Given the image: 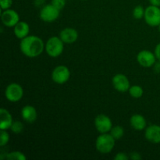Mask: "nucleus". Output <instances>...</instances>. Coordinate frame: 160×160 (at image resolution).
<instances>
[{
  "label": "nucleus",
  "mask_w": 160,
  "mask_h": 160,
  "mask_svg": "<svg viewBox=\"0 0 160 160\" xmlns=\"http://www.w3.org/2000/svg\"><path fill=\"white\" fill-rule=\"evenodd\" d=\"M23 96V89L18 83H10L5 90V97L10 102H17Z\"/></svg>",
  "instance_id": "4"
},
{
  "label": "nucleus",
  "mask_w": 160,
  "mask_h": 160,
  "mask_svg": "<svg viewBox=\"0 0 160 160\" xmlns=\"http://www.w3.org/2000/svg\"><path fill=\"white\" fill-rule=\"evenodd\" d=\"M45 45L41 38L35 35H28L23 38L20 43L21 52L29 58H35L40 56L45 49Z\"/></svg>",
  "instance_id": "1"
},
{
  "label": "nucleus",
  "mask_w": 160,
  "mask_h": 160,
  "mask_svg": "<svg viewBox=\"0 0 160 160\" xmlns=\"http://www.w3.org/2000/svg\"><path fill=\"white\" fill-rule=\"evenodd\" d=\"M5 159L8 160H26L27 156L21 152L13 151L6 153V155L5 156Z\"/></svg>",
  "instance_id": "19"
},
{
  "label": "nucleus",
  "mask_w": 160,
  "mask_h": 160,
  "mask_svg": "<svg viewBox=\"0 0 160 160\" xmlns=\"http://www.w3.org/2000/svg\"><path fill=\"white\" fill-rule=\"evenodd\" d=\"M10 130L14 134H20L23 131V123L20 121H18V120L13 121V123H12V126L10 128Z\"/></svg>",
  "instance_id": "22"
},
{
  "label": "nucleus",
  "mask_w": 160,
  "mask_h": 160,
  "mask_svg": "<svg viewBox=\"0 0 160 160\" xmlns=\"http://www.w3.org/2000/svg\"><path fill=\"white\" fill-rule=\"evenodd\" d=\"M115 138L109 133L100 134L95 141V148L102 154L111 152L115 146Z\"/></svg>",
  "instance_id": "2"
},
{
  "label": "nucleus",
  "mask_w": 160,
  "mask_h": 160,
  "mask_svg": "<svg viewBox=\"0 0 160 160\" xmlns=\"http://www.w3.org/2000/svg\"><path fill=\"white\" fill-rule=\"evenodd\" d=\"M159 31H160V24H159Z\"/></svg>",
  "instance_id": "32"
},
{
  "label": "nucleus",
  "mask_w": 160,
  "mask_h": 160,
  "mask_svg": "<svg viewBox=\"0 0 160 160\" xmlns=\"http://www.w3.org/2000/svg\"><path fill=\"white\" fill-rule=\"evenodd\" d=\"M95 127L100 134L109 133L112 128V122L106 114H98L95 119Z\"/></svg>",
  "instance_id": "8"
},
{
  "label": "nucleus",
  "mask_w": 160,
  "mask_h": 160,
  "mask_svg": "<svg viewBox=\"0 0 160 160\" xmlns=\"http://www.w3.org/2000/svg\"><path fill=\"white\" fill-rule=\"evenodd\" d=\"M115 160H128L130 159L129 156L125 152H118L114 156Z\"/></svg>",
  "instance_id": "26"
},
{
  "label": "nucleus",
  "mask_w": 160,
  "mask_h": 160,
  "mask_svg": "<svg viewBox=\"0 0 160 160\" xmlns=\"http://www.w3.org/2000/svg\"><path fill=\"white\" fill-rule=\"evenodd\" d=\"M155 71L156 72V73H160V61H159L158 62H156L155 63Z\"/></svg>",
  "instance_id": "30"
},
{
  "label": "nucleus",
  "mask_w": 160,
  "mask_h": 160,
  "mask_svg": "<svg viewBox=\"0 0 160 160\" xmlns=\"http://www.w3.org/2000/svg\"><path fill=\"white\" fill-rule=\"evenodd\" d=\"M109 134L115 138V140H119L124 135V129L122 126L117 125V126L112 127L111 131H109Z\"/></svg>",
  "instance_id": "20"
},
{
  "label": "nucleus",
  "mask_w": 160,
  "mask_h": 160,
  "mask_svg": "<svg viewBox=\"0 0 160 160\" xmlns=\"http://www.w3.org/2000/svg\"><path fill=\"white\" fill-rule=\"evenodd\" d=\"M21 117L25 122L33 123L37 120L38 112L35 108L31 105L23 106L21 109Z\"/></svg>",
  "instance_id": "14"
},
{
  "label": "nucleus",
  "mask_w": 160,
  "mask_h": 160,
  "mask_svg": "<svg viewBox=\"0 0 160 160\" xmlns=\"http://www.w3.org/2000/svg\"><path fill=\"white\" fill-rule=\"evenodd\" d=\"M45 49L48 56L50 57L56 58L61 56L63 52L64 42L59 37L53 36L48 39L45 43Z\"/></svg>",
  "instance_id": "3"
},
{
  "label": "nucleus",
  "mask_w": 160,
  "mask_h": 160,
  "mask_svg": "<svg viewBox=\"0 0 160 160\" xmlns=\"http://www.w3.org/2000/svg\"><path fill=\"white\" fill-rule=\"evenodd\" d=\"M131 128L138 131H142L147 128V122L145 117L142 114H134L130 119Z\"/></svg>",
  "instance_id": "15"
},
{
  "label": "nucleus",
  "mask_w": 160,
  "mask_h": 160,
  "mask_svg": "<svg viewBox=\"0 0 160 160\" xmlns=\"http://www.w3.org/2000/svg\"><path fill=\"white\" fill-rule=\"evenodd\" d=\"M112 83L113 88L119 92H128L130 87H131V84H130L129 79L128 77L125 76L123 73H117L115 76L112 78Z\"/></svg>",
  "instance_id": "11"
},
{
  "label": "nucleus",
  "mask_w": 160,
  "mask_h": 160,
  "mask_svg": "<svg viewBox=\"0 0 160 160\" xmlns=\"http://www.w3.org/2000/svg\"><path fill=\"white\" fill-rule=\"evenodd\" d=\"M145 23L150 27H159L160 24V8L150 5L145 11Z\"/></svg>",
  "instance_id": "6"
},
{
  "label": "nucleus",
  "mask_w": 160,
  "mask_h": 160,
  "mask_svg": "<svg viewBox=\"0 0 160 160\" xmlns=\"http://www.w3.org/2000/svg\"><path fill=\"white\" fill-rule=\"evenodd\" d=\"M9 142V134L6 130H1L0 133V146L4 147Z\"/></svg>",
  "instance_id": "23"
},
{
  "label": "nucleus",
  "mask_w": 160,
  "mask_h": 160,
  "mask_svg": "<svg viewBox=\"0 0 160 160\" xmlns=\"http://www.w3.org/2000/svg\"><path fill=\"white\" fill-rule=\"evenodd\" d=\"M145 9H144L143 6H137L134 7V10H133V17L136 20H141L145 16Z\"/></svg>",
  "instance_id": "21"
},
{
  "label": "nucleus",
  "mask_w": 160,
  "mask_h": 160,
  "mask_svg": "<svg viewBox=\"0 0 160 160\" xmlns=\"http://www.w3.org/2000/svg\"><path fill=\"white\" fill-rule=\"evenodd\" d=\"M13 32L16 37L18 39L22 40L23 38L29 35L30 26L27 22L19 21L15 26L13 27Z\"/></svg>",
  "instance_id": "17"
},
{
  "label": "nucleus",
  "mask_w": 160,
  "mask_h": 160,
  "mask_svg": "<svg viewBox=\"0 0 160 160\" xmlns=\"http://www.w3.org/2000/svg\"><path fill=\"white\" fill-rule=\"evenodd\" d=\"M52 4L56 6L59 10L63 9L66 6V0H52Z\"/></svg>",
  "instance_id": "25"
},
{
  "label": "nucleus",
  "mask_w": 160,
  "mask_h": 160,
  "mask_svg": "<svg viewBox=\"0 0 160 160\" xmlns=\"http://www.w3.org/2000/svg\"><path fill=\"white\" fill-rule=\"evenodd\" d=\"M82 1H86V0H82Z\"/></svg>",
  "instance_id": "33"
},
{
  "label": "nucleus",
  "mask_w": 160,
  "mask_h": 160,
  "mask_svg": "<svg viewBox=\"0 0 160 160\" xmlns=\"http://www.w3.org/2000/svg\"><path fill=\"white\" fill-rule=\"evenodd\" d=\"M145 137L147 141L152 144H160V126L152 124L147 127L145 131Z\"/></svg>",
  "instance_id": "12"
},
{
  "label": "nucleus",
  "mask_w": 160,
  "mask_h": 160,
  "mask_svg": "<svg viewBox=\"0 0 160 160\" xmlns=\"http://www.w3.org/2000/svg\"><path fill=\"white\" fill-rule=\"evenodd\" d=\"M156 56L154 52L149 50H142L137 56V61L142 67L149 68L153 67L156 62Z\"/></svg>",
  "instance_id": "9"
},
{
  "label": "nucleus",
  "mask_w": 160,
  "mask_h": 160,
  "mask_svg": "<svg viewBox=\"0 0 160 160\" xmlns=\"http://www.w3.org/2000/svg\"><path fill=\"white\" fill-rule=\"evenodd\" d=\"M150 2V4L152 6H160V0H148Z\"/></svg>",
  "instance_id": "29"
},
{
  "label": "nucleus",
  "mask_w": 160,
  "mask_h": 160,
  "mask_svg": "<svg viewBox=\"0 0 160 160\" xmlns=\"http://www.w3.org/2000/svg\"><path fill=\"white\" fill-rule=\"evenodd\" d=\"M44 2H45V0H35L34 1V4H35L36 6H42Z\"/></svg>",
  "instance_id": "31"
},
{
  "label": "nucleus",
  "mask_w": 160,
  "mask_h": 160,
  "mask_svg": "<svg viewBox=\"0 0 160 160\" xmlns=\"http://www.w3.org/2000/svg\"><path fill=\"white\" fill-rule=\"evenodd\" d=\"M59 38L64 44H73L78 38V32L73 28H66L59 32Z\"/></svg>",
  "instance_id": "13"
},
{
  "label": "nucleus",
  "mask_w": 160,
  "mask_h": 160,
  "mask_svg": "<svg viewBox=\"0 0 160 160\" xmlns=\"http://www.w3.org/2000/svg\"><path fill=\"white\" fill-rule=\"evenodd\" d=\"M13 1L12 0H0V7L2 10H6V9H10L12 6Z\"/></svg>",
  "instance_id": "24"
},
{
  "label": "nucleus",
  "mask_w": 160,
  "mask_h": 160,
  "mask_svg": "<svg viewBox=\"0 0 160 160\" xmlns=\"http://www.w3.org/2000/svg\"><path fill=\"white\" fill-rule=\"evenodd\" d=\"M128 92H129V95L134 98H140L144 95L143 88L139 85L131 86L129 90H128Z\"/></svg>",
  "instance_id": "18"
},
{
  "label": "nucleus",
  "mask_w": 160,
  "mask_h": 160,
  "mask_svg": "<svg viewBox=\"0 0 160 160\" xmlns=\"http://www.w3.org/2000/svg\"><path fill=\"white\" fill-rule=\"evenodd\" d=\"M70 78V70L64 65L55 67L52 72V79L56 84H63L69 81Z\"/></svg>",
  "instance_id": "7"
},
{
  "label": "nucleus",
  "mask_w": 160,
  "mask_h": 160,
  "mask_svg": "<svg viewBox=\"0 0 160 160\" xmlns=\"http://www.w3.org/2000/svg\"><path fill=\"white\" fill-rule=\"evenodd\" d=\"M129 157L130 159L132 160H141L142 159L140 153L137 152H132L130 153Z\"/></svg>",
  "instance_id": "27"
},
{
  "label": "nucleus",
  "mask_w": 160,
  "mask_h": 160,
  "mask_svg": "<svg viewBox=\"0 0 160 160\" xmlns=\"http://www.w3.org/2000/svg\"><path fill=\"white\" fill-rule=\"evenodd\" d=\"M13 123L12 117L10 112L5 108L0 109V130L10 129Z\"/></svg>",
  "instance_id": "16"
},
{
  "label": "nucleus",
  "mask_w": 160,
  "mask_h": 160,
  "mask_svg": "<svg viewBox=\"0 0 160 160\" xmlns=\"http://www.w3.org/2000/svg\"><path fill=\"white\" fill-rule=\"evenodd\" d=\"M154 53L156 56V59L159 61H160V42L156 45V48H155Z\"/></svg>",
  "instance_id": "28"
},
{
  "label": "nucleus",
  "mask_w": 160,
  "mask_h": 160,
  "mask_svg": "<svg viewBox=\"0 0 160 160\" xmlns=\"http://www.w3.org/2000/svg\"><path fill=\"white\" fill-rule=\"evenodd\" d=\"M60 14V10L52 4H47L42 8L40 11V18L45 23H52L57 20Z\"/></svg>",
  "instance_id": "5"
},
{
  "label": "nucleus",
  "mask_w": 160,
  "mask_h": 160,
  "mask_svg": "<svg viewBox=\"0 0 160 160\" xmlns=\"http://www.w3.org/2000/svg\"><path fill=\"white\" fill-rule=\"evenodd\" d=\"M1 20L4 26L7 28H13L20 21V15L14 9H8L3 10L2 12Z\"/></svg>",
  "instance_id": "10"
}]
</instances>
